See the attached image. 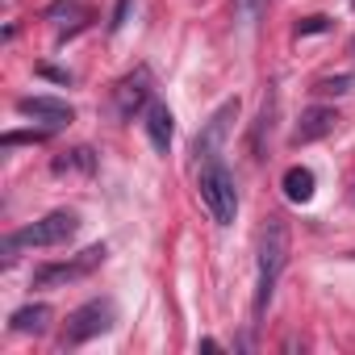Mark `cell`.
Returning <instances> with one entry per match:
<instances>
[{
	"instance_id": "1",
	"label": "cell",
	"mask_w": 355,
	"mask_h": 355,
	"mask_svg": "<svg viewBox=\"0 0 355 355\" xmlns=\"http://www.w3.org/2000/svg\"><path fill=\"white\" fill-rule=\"evenodd\" d=\"M288 251H293V239H288V222L284 218H268L263 234H259V280H255V318L268 313L272 297H276V284L288 268Z\"/></svg>"
},
{
	"instance_id": "2",
	"label": "cell",
	"mask_w": 355,
	"mask_h": 355,
	"mask_svg": "<svg viewBox=\"0 0 355 355\" xmlns=\"http://www.w3.org/2000/svg\"><path fill=\"white\" fill-rule=\"evenodd\" d=\"M80 234V214L76 209H55L21 230H13L5 243H0V251H5V259H17L21 251H34V247H63Z\"/></svg>"
},
{
	"instance_id": "3",
	"label": "cell",
	"mask_w": 355,
	"mask_h": 355,
	"mask_svg": "<svg viewBox=\"0 0 355 355\" xmlns=\"http://www.w3.org/2000/svg\"><path fill=\"white\" fill-rule=\"evenodd\" d=\"M197 189H201V205L209 209V218L218 226H234V218H239V189H234V175H230V167L222 159L218 163H201Z\"/></svg>"
},
{
	"instance_id": "4",
	"label": "cell",
	"mask_w": 355,
	"mask_h": 355,
	"mask_svg": "<svg viewBox=\"0 0 355 355\" xmlns=\"http://www.w3.org/2000/svg\"><path fill=\"white\" fill-rule=\"evenodd\" d=\"M113 322H117L113 297H92V301H84V305L67 318V326H63V334H59V347H84V343L109 334Z\"/></svg>"
},
{
	"instance_id": "5",
	"label": "cell",
	"mask_w": 355,
	"mask_h": 355,
	"mask_svg": "<svg viewBox=\"0 0 355 355\" xmlns=\"http://www.w3.org/2000/svg\"><path fill=\"white\" fill-rule=\"evenodd\" d=\"M105 255H109V247L105 243H92V247H84L80 255H71L63 263H42V268H34V288H67V284L92 276L105 263Z\"/></svg>"
},
{
	"instance_id": "6",
	"label": "cell",
	"mask_w": 355,
	"mask_h": 355,
	"mask_svg": "<svg viewBox=\"0 0 355 355\" xmlns=\"http://www.w3.org/2000/svg\"><path fill=\"white\" fill-rule=\"evenodd\" d=\"M150 92H155V76H150L146 63H138L134 71H125V76L113 84V92H109L117 121H134V113H142V109L150 105Z\"/></svg>"
},
{
	"instance_id": "7",
	"label": "cell",
	"mask_w": 355,
	"mask_h": 355,
	"mask_svg": "<svg viewBox=\"0 0 355 355\" xmlns=\"http://www.w3.org/2000/svg\"><path fill=\"white\" fill-rule=\"evenodd\" d=\"M234 121H239V101H222V105L209 113V121L201 125L197 142H193L197 163H218V159H222V146H226V134H230Z\"/></svg>"
},
{
	"instance_id": "8",
	"label": "cell",
	"mask_w": 355,
	"mask_h": 355,
	"mask_svg": "<svg viewBox=\"0 0 355 355\" xmlns=\"http://www.w3.org/2000/svg\"><path fill=\"white\" fill-rule=\"evenodd\" d=\"M17 113L21 117H34L42 130H63V125L76 121V109L67 101H59V96H21L17 101Z\"/></svg>"
},
{
	"instance_id": "9",
	"label": "cell",
	"mask_w": 355,
	"mask_h": 355,
	"mask_svg": "<svg viewBox=\"0 0 355 355\" xmlns=\"http://www.w3.org/2000/svg\"><path fill=\"white\" fill-rule=\"evenodd\" d=\"M334 125H338V109H330V105H313V109L301 113V121H297V130H293V146H309V142L334 134Z\"/></svg>"
},
{
	"instance_id": "10",
	"label": "cell",
	"mask_w": 355,
	"mask_h": 355,
	"mask_svg": "<svg viewBox=\"0 0 355 355\" xmlns=\"http://www.w3.org/2000/svg\"><path fill=\"white\" fill-rule=\"evenodd\" d=\"M142 130H146L150 146H155L159 155H167V150H171V138H175V113H171L167 105L150 101V105L142 109Z\"/></svg>"
},
{
	"instance_id": "11",
	"label": "cell",
	"mask_w": 355,
	"mask_h": 355,
	"mask_svg": "<svg viewBox=\"0 0 355 355\" xmlns=\"http://www.w3.org/2000/svg\"><path fill=\"white\" fill-rule=\"evenodd\" d=\"M51 318H55V309H51L46 301H34V305L13 309L9 330H13V334H46V330H51Z\"/></svg>"
},
{
	"instance_id": "12",
	"label": "cell",
	"mask_w": 355,
	"mask_h": 355,
	"mask_svg": "<svg viewBox=\"0 0 355 355\" xmlns=\"http://www.w3.org/2000/svg\"><path fill=\"white\" fill-rule=\"evenodd\" d=\"M280 189H284V197H288L293 205H309V201H313V193H318V175H313L309 167L293 163V167L284 171V180H280Z\"/></svg>"
},
{
	"instance_id": "13",
	"label": "cell",
	"mask_w": 355,
	"mask_h": 355,
	"mask_svg": "<svg viewBox=\"0 0 355 355\" xmlns=\"http://www.w3.org/2000/svg\"><path fill=\"white\" fill-rule=\"evenodd\" d=\"M51 171L55 175H92L96 171V150L92 146H71V150H63V155H55V163H51Z\"/></svg>"
},
{
	"instance_id": "14",
	"label": "cell",
	"mask_w": 355,
	"mask_h": 355,
	"mask_svg": "<svg viewBox=\"0 0 355 355\" xmlns=\"http://www.w3.org/2000/svg\"><path fill=\"white\" fill-rule=\"evenodd\" d=\"M313 92H322V96H347V92H355V76H322L313 84Z\"/></svg>"
},
{
	"instance_id": "15",
	"label": "cell",
	"mask_w": 355,
	"mask_h": 355,
	"mask_svg": "<svg viewBox=\"0 0 355 355\" xmlns=\"http://www.w3.org/2000/svg\"><path fill=\"white\" fill-rule=\"evenodd\" d=\"M55 130H13V134H5V138H0V142H5V146H21V142H46Z\"/></svg>"
},
{
	"instance_id": "16",
	"label": "cell",
	"mask_w": 355,
	"mask_h": 355,
	"mask_svg": "<svg viewBox=\"0 0 355 355\" xmlns=\"http://www.w3.org/2000/svg\"><path fill=\"white\" fill-rule=\"evenodd\" d=\"M326 30H330V17H322V13H309V17H301V21H297V38L326 34Z\"/></svg>"
},
{
	"instance_id": "17",
	"label": "cell",
	"mask_w": 355,
	"mask_h": 355,
	"mask_svg": "<svg viewBox=\"0 0 355 355\" xmlns=\"http://www.w3.org/2000/svg\"><path fill=\"white\" fill-rule=\"evenodd\" d=\"M130 9H134V0H117V5H113V13H109V34H121V30H125Z\"/></svg>"
},
{
	"instance_id": "18",
	"label": "cell",
	"mask_w": 355,
	"mask_h": 355,
	"mask_svg": "<svg viewBox=\"0 0 355 355\" xmlns=\"http://www.w3.org/2000/svg\"><path fill=\"white\" fill-rule=\"evenodd\" d=\"M38 71H42L46 80H55V84H71V76H67V71H59V67H38Z\"/></svg>"
},
{
	"instance_id": "19",
	"label": "cell",
	"mask_w": 355,
	"mask_h": 355,
	"mask_svg": "<svg viewBox=\"0 0 355 355\" xmlns=\"http://www.w3.org/2000/svg\"><path fill=\"white\" fill-rule=\"evenodd\" d=\"M351 55H355V38H351Z\"/></svg>"
},
{
	"instance_id": "20",
	"label": "cell",
	"mask_w": 355,
	"mask_h": 355,
	"mask_svg": "<svg viewBox=\"0 0 355 355\" xmlns=\"http://www.w3.org/2000/svg\"><path fill=\"white\" fill-rule=\"evenodd\" d=\"M351 255H355V251H351Z\"/></svg>"
}]
</instances>
